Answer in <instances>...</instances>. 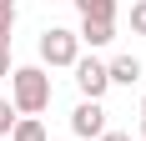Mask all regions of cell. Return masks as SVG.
I'll list each match as a JSON object with an SVG mask.
<instances>
[{"mask_svg": "<svg viewBox=\"0 0 146 141\" xmlns=\"http://www.w3.org/2000/svg\"><path fill=\"white\" fill-rule=\"evenodd\" d=\"M71 70H76V86H81V96H86V101H101L106 91H111V70H106V66H101L96 56L76 61Z\"/></svg>", "mask_w": 146, "mask_h": 141, "instance_id": "3", "label": "cell"}, {"mask_svg": "<svg viewBox=\"0 0 146 141\" xmlns=\"http://www.w3.org/2000/svg\"><path fill=\"white\" fill-rule=\"evenodd\" d=\"M10 141H45V126H40V116H20L10 131Z\"/></svg>", "mask_w": 146, "mask_h": 141, "instance_id": "8", "label": "cell"}, {"mask_svg": "<svg viewBox=\"0 0 146 141\" xmlns=\"http://www.w3.org/2000/svg\"><path fill=\"white\" fill-rule=\"evenodd\" d=\"M10 30H15V10H0V51H10Z\"/></svg>", "mask_w": 146, "mask_h": 141, "instance_id": "10", "label": "cell"}, {"mask_svg": "<svg viewBox=\"0 0 146 141\" xmlns=\"http://www.w3.org/2000/svg\"><path fill=\"white\" fill-rule=\"evenodd\" d=\"M76 35H81V45L101 51V45L116 41V25H111V20H81V30H76Z\"/></svg>", "mask_w": 146, "mask_h": 141, "instance_id": "5", "label": "cell"}, {"mask_svg": "<svg viewBox=\"0 0 146 141\" xmlns=\"http://www.w3.org/2000/svg\"><path fill=\"white\" fill-rule=\"evenodd\" d=\"M0 10H15V0H0Z\"/></svg>", "mask_w": 146, "mask_h": 141, "instance_id": "14", "label": "cell"}, {"mask_svg": "<svg viewBox=\"0 0 146 141\" xmlns=\"http://www.w3.org/2000/svg\"><path fill=\"white\" fill-rule=\"evenodd\" d=\"M106 70H111V86H136V81H141V61H136V56H116Z\"/></svg>", "mask_w": 146, "mask_h": 141, "instance_id": "6", "label": "cell"}, {"mask_svg": "<svg viewBox=\"0 0 146 141\" xmlns=\"http://www.w3.org/2000/svg\"><path fill=\"white\" fill-rule=\"evenodd\" d=\"M10 76V51H0V81Z\"/></svg>", "mask_w": 146, "mask_h": 141, "instance_id": "13", "label": "cell"}, {"mask_svg": "<svg viewBox=\"0 0 146 141\" xmlns=\"http://www.w3.org/2000/svg\"><path fill=\"white\" fill-rule=\"evenodd\" d=\"M40 61L45 66H76V61H81V35L66 30V25L40 30Z\"/></svg>", "mask_w": 146, "mask_h": 141, "instance_id": "2", "label": "cell"}, {"mask_svg": "<svg viewBox=\"0 0 146 141\" xmlns=\"http://www.w3.org/2000/svg\"><path fill=\"white\" fill-rule=\"evenodd\" d=\"M141 116H146V101H141Z\"/></svg>", "mask_w": 146, "mask_h": 141, "instance_id": "16", "label": "cell"}, {"mask_svg": "<svg viewBox=\"0 0 146 141\" xmlns=\"http://www.w3.org/2000/svg\"><path fill=\"white\" fill-rule=\"evenodd\" d=\"M96 141H131V136H126V131H101Z\"/></svg>", "mask_w": 146, "mask_h": 141, "instance_id": "12", "label": "cell"}, {"mask_svg": "<svg viewBox=\"0 0 146 141\" xmlns=\"http://www.w3.org/2000/svg\"><path fill=\"white\" fill-rule=\"evenodd\" d=\"M81 20H111L116 25V0H76Z\"/></svg>", "mask_w": 146, "mask_h": 141, "instance_id": "7", "label": "cell"}, {"mask_svg": "<svg viewBox=\"0 0 146 141\" xmlns=\"http://www.w3.org/2000/svg\"><path fill=\"white\" fill-rule=\"evenodd\" d=\"M141 136H146V116H141Z\"/></svg>", "mask_w": 146, "mask_h": 141, "instance_id": "15", "label": "cell"}, {"mask_svg": "<svg viewBox=\"0 0 146 141\" xmlns=\"http://www.w3.org/2000/svg\"><path fill=\"white\" fill-rule=\"evenodd\" d=\"M131 30H136V35H146V0H136V5H131Z\"/></svg>", "mask_w": 146, "mask_h": 141, "instance_id": "11", "label": "cell"}, {"mask_svg": "<svg viewBox=\"0 0 146 141\" xmlns=\"http://www.w3.org/2000/svg\"><path fill=\"white\" fill-rule=\"evenodd\" d=\"M15 121H20V116H15V106H10V101H0V136H10Z\"/></svg>", "mask_w": 146, "mask_h": 141, "instance_id": "9", "label": "cell"}, {"mask_svg": "<svg viewBox=\"0 0 146 141\" xmlns=\"http://www.w3.org/2000/svg\"><path fill=\"white\" fill-rule=\"evenodd\" d=\"M10 106H15V116H40L50 106V76L40 66L10 70Z\"/></svg>", "mask_w": 146, "mask_h": 141, "instance_id": "1", "label": "cell"}, {"mask_svg": "<svg viewBox=\"0 0 146 141\" xmlns=\"http://www.w3.org/2000/svg\"><path fill=\"white\" fill-rule=\"evenodd\" d=\"M71 131H76V136H86V141L101 136V131H106V111H101V101H81V106L71 111Z\"/></svg>", "mask_w": 146, "mask_h": 141, "instance_id": "4", "label": "cell"}]
</instances>
